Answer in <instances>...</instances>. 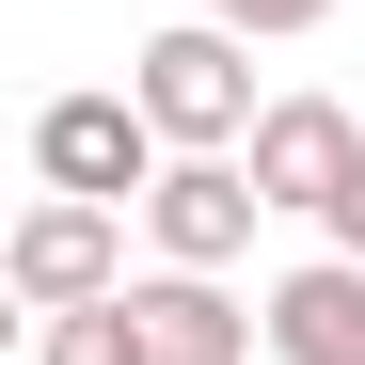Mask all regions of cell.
I'll return each instance as SVG.
<instances>
[{"label": "cell", "mask_w": 365, "mask_h": 365, "mask_svg": "<svg viewBox=\"0 0 365 365\" xmlns=\"http://www.w3.org/2000/svg\"><path fill=\"white\" fill-rule=\"evenodd\" d=\"M128 96L159 111V143L175 159H238V143H255V32H222V16H175V32H143L128 48Z\"/></svg>", "instance_id": "1"}, {"label": "cell", "mask_w": 365, "mask_h": 365, "mask_svg": "<svg viewBox=\"0 0 365 365\" xmlns=\"http://www.w3.org/2000/svg\"><path fill=\"white\" fill-rule=\"evenodd\" d=\"M255 222H270L255 159H159V191H143L159 270H238V255H255Z\"/></svg>", "instance_id": "4"}, {"label": "cell", "mask_w": 365, "mask_h": 365, "mask_svg": "<svg viewBox=\"0 0 365 365\" xmlns=\"http://www.w3.org/2000/svg\"><path fill=\"white\" fill-rule=\"evenodd\" d=\"M128 318H143L159 365H255V349H270V318L222 302V270H128Z\"/></svg>", "instance_id": "6"}, {"label": "cell", "mask_w": 365, "mask_h": 365, "mask_svg": "<svg viewBox=\"0 0 365 365\" xmlns=\"http://www.w3.org/2000/svg\"><path fill=\"white\" fill-rule=\"evenodd\" d=\"M318 238H334V255H365V175H349L334 207H318Z\"/></svg>", "instance_id": "10"}, {"label": "cell", "mask_w": 365, "mask_h": 365, "mask_svg": "<svg viewBox=\"0 0 365 365\" xmlns=\"http://www.w3.org/2000/svg\"><path fill=\"white\" fill-rule=\"evenodd\" d=\"M32 365H159V349H143V318H128V286H111V302L32 318Z\"/></svg>", "instance_id": "8"}, {"label": "cell", "mask_w": 365, "mask_h": 365, "mask_svg": "<svg viewBox=\"0 0 365 365\" xmlns=\"http://www.w3.org/2000/svg\"><path fill=\"white\" fill-rule=\"evenodd\" d=\"M128 222H143V207L32 191V207H16V238H0V286H16L32 318H64V302H111V286H128Z\"/></svg>", "instance_id": "3"}, {"label": "cell", "mask_w": 365, "mask_h": 365, "mask_svg": "<svg viewBox=\"0 0 365 365\" xmlns=\"http://www.w3.org/2000/svg\"><path fill=\"white\" fill-rule=\"evenodd\" d=\"M159 111L128 96V80H96V96H48L32 111V175H48V191H96V207H143L159 191Z\"/></svg>", "instance_id": "2"}, {"label": "cell", "mask_w": 365, "mask_h": 365, "mask_svg": "<svg viewBox=\"0 0 365 365\" xmlns=\"http://www.w3.org/2000/svg\"><path fill=\"white\" fill-rule=\"evenodd\" d=\"M238 159H255V191H270V207H302V222H318L349 175H365V111H334V96H270Z\"/></svg>", "instance_id": "5"}, {"label": "cell", "mask_w": 365, "mask_h": 365, "mask_svg": "<svg viewBox=\"0 0 365 365\" xmlns=\"http://www.w3.org/2000/svg\"><path fill=\"white\" fill-rule=\"evenodd\" d=\"M255 318H270V365H365V255H302Z\"/></svg>", "instance_id": "7"}, {"label": "cell", "mask_w": 365, "mask_h": 365, "mask_svg": "<svg viewBox=\"0 0 365 365\" xmlns=\"http://www.w3.org/2000/svg\"><path fill=\"white\" fill-rule=\"evenodd\" d=\"M207 16H222V32H255V48H302L334 0H207Z\"/></svg>", "instance_id": "9"}]
</instances>
